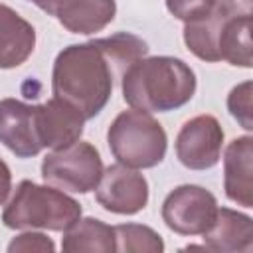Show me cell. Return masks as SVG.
Listing matches in <instances>:
<instances>
[{"instance_id":"obj_1","label":"cell","mask_w":253,"mask_h":253,"mask_svg":"<svg viewBox=\"0 0 253 253\" xmlns=\"http://www.w3.org/2000/svg\"><path fill=\"white\" fill-rule=\"evenodd\" d=\"M115 71L93 42L73 43L63 47L51 71L53 97L73 105L83 117H97L111 99Z\"/></svg>"},{"instance_id":"obj_2","label":"cell","mask_w":253,"mask_h":253,"mask_svg":"<svg viewBox=\"0 0 253 253\" xmlns=\"http://www.w3.org/2000/svg\"><path fill=\"white\" fill-rule=\"evenodd\" d=\"M121 89L132 109L168 113L190 103L196 93V73L178 57H140L123 73Z\"/></svg>"},{"instance_id":"obj_3","label":"cell","mask_w":253,"mask_h":253,"mask_svg":"<svg viewBox=\"0 0 253 253\" xmlns=\"http://www.w3.org/2000/svg\"><path fill=\"white\" fill-rule=\"evenodd\" d=\"M81 217V206L63 190L22 180L2 211L8 229L65 231Z\"/></svg>"},{"instance_id":"obj_4","label":"cell","mask_w":253,"mask_h":253,"mask_svg":"<svg viewBox=\"0 0 253 253\" xmlns=\"http://www.w3.org/2000/svg\"><path fill=\"white\" fill-rule=\"evenodd\" d=\"M107 142L119 164L128 168H154L166 156V130L146 111L128 109L115 117Z\"/></svg>"},{"instance_id":"obj_5","label":"cell","mask_w":253,"mask_h":253,"mask_svg":"<svg viewBox=\"0 0 253 253\" xmlns=\"http://www.w3.org/2000/svg\"><path fill=\"white\" fill-rule=\"evenodd\" d=\"M101 174V154L91 142L85 140H75L73 144L55 148L45 154L42 162L43 182L71 194H87L95 190Z\"/></svg>"},{"instance_id":"obj_6","label":"cell","mask_w":253,"mask_h":253,"mask_svg":"<svg viewBox=\"0 0 253 253\" xmlns=\"http://www.w3.org/2000/svg\"><path fill=\"white\" fill-rule=\"evenodd\" d=\"M215 196L196 184L174 188L162 202V221L180 235H202L215 217Z\"/></svg>"},{"instance_id":"obj_7","label":"cell","mask_w":253,"mask_h":253,"mask_svg":"<svg viewBox=\"0 0 253 253\" xmlns=\"http://www.w3.org/2000/svg\"><path fill=\"white\" fill-rule=\"evenodd\" d=\"M95 200L111 213L134 215L148 204V182L134 168L113 164L103 168L101 180L95 186Z\"/></svg>"},{"instance_id":"obj_8","label":"cell","mask_w":253,"mask_h":253,"mask_svg":"<svg viewBox=\"0 0 253 253\" xmlns=\"http://www.w3.org/2000/svg\"><path fill=\"white\" fill-rule=\"evenodd\" d=\"M223 128L211 115H198L186 121L176 136V156L190 170H208L219 162Z\"/></svg>"},{"instance_id":"obj_9","label":"cell","mask_w":253,"mask_h":253,"mask_svg":"<svg viewBox=\"0 0 253 253\" xmlns=\"http://www.w3.org/2000/svg\"><path fill=\"white\" fill-rule=\"evenodd\" d=\"M85 117L69 103L53 97L36 105V132L42 148H63L81 138Z\"/></svg>"},{"instance_id":"obj_10","label":"cell","mask_w":253,"mask_h":253,"mask_svg":"<svg viewBox=\"0 0 253 253\" xmlns=\"http://www.w3.org/2000/svg\"><path fill=\"white\" fill-rule=\"evenodd\" d=\"M0 142L18 158H32L43 150L36 132V105L12 97L0 101Z\"/></svg>"},{"instance_id":"obj_11","label":"cell","mask_w":253,"mask_h":253,"mask_svg":"<svg viewBox=\"0 0 253 253\" xmlns=\"http://www.w3.org/2000/svg\"><path fill=\"white\" fill-rule=\"evenodd\" d=\"M253 138L249 134L233 138L223 154L225 196L243 208H253Z\"/></svg>"},{"instance_id":"obj_12","label":"cell","mask_w":253,"mask_h":253,"mask_svg":"<svg viewBox=\"0 0 253 253\" xmlns=\"http://www.w3.org/2000/svg\"><path fill=\"white\" fill-rule=\"evenodd\" d=\"M204 245L210 251H243L249 253L253 247V221L249 215L231 210L217 208L213 223L202 233Z\"/></svg>"},{"instance_id":"obj_13","label":"cell","mask_w":253,"mask_h":253,"mask_svg":"<svg viewBox=\"0 0 253 253\" xmlns=\"http://www.w3.org/2000/svg\"><path fill=\"white\" fill-rule=\"evenodd\" d=\"M36 47V30L16 10L0 4V69L26 63Z\"/></svg>"},{"instance_id":"obj_14","label":"cell","mask_w":253,"mask_h":253,"mask_svg":"<svg viewBox=\"0 0 253 253\" xmlns=\"http://www.w3.org/2000/svg\"><path fill=\"white\" fill-rule=\"evenodd\" d=\"M117 14L115 0H61L55 10L57 22L71 34L91 36L105 30Z\"/></svg>"},{"instance_id":"obj_15","label":"cell","mask_w":253,"mask_h":253,"mask_svg":"<svg viewBox=\"0 0 253 253\" xmlns=\"http://www.w3.org/2000/svg\"><path fill=\"white\" fill-rule=\"evenodd\" d=\"M61 249L65 253H81V251H99L111 253L117 251L115 243V227L107 225L97 217H79L71 227L63 231Z\"/></svg>"},{"instance_id":"obj_16","label":"cell","mask_w":253,"mask_h":253,"mask_svg":"<svg viewBox=\"0 0 253 253\" xmlns=\"http://www.w3.org/2000/svg\"><path fill=\"white\" fill-rule=\"evenodd\" d=\"M231 18L217 10H213L208 16H202L198 20L186 22L184 26V43L186 47L202 61H219V51H217V42H219V32L223 22Z\"/></svg>"},{"instance_id":"obj_17","label":"cell","mask_w":253,"mask_h":253,"mask_svg":"<svg viewBox=\"0 0 253 253\" xmlns=\"http://www.w3.org/2000/svg\"><path fill=\"white\" fill-rule=\"evenodd\" d=\"M219 61L249 69L251 57V16H231L223 22L217 42Z\"/></svg>"},{"instance_id":"obj_18","label":"cell","mask_w":253,"mask_h":253,"mask_svg":"<svg viewBox=\"0 0 253 253\" xmlns=\"http://www.w3.org/2000/svg\"><path fill=\"white\" fill-rule=\"evenodd\" d=\"M95 43L101 47V51L109 59L113 71L121 73V77L134 61H138L140 57H144L148 53L146 42L134 34H128V32H119V34H113L109 38L95 40Z\"/></svg>"},{"instance_id":"obj_19","label":"cell","mask_w":253,"mask_h":253,"mask_svg":"<svg viewBox=\"0 0 253 253\" xmlns=\"http://www.w3.org/2000/svg\"><path fill=\"white\" fill-rule=\"evenodd\" d=\"M117 251L123 253H160L164 251L162 237L148 225L140 223H121L115 225Z\"/></svg>"},{"instance_id":"obj_20","label":"cell","mask_w":253,"mask_h":253,"mask_svg":"<svg viewBox=\"0 0 253 253\" xmlns=\"http://www.w3.org/2000/svg\"><path fill=\"white\" fill-rule=\"evenodd\" d=\"M227 109L231 117L245 128L253 130L251 121V81H243L237 87H233L227 95Z\"/></svg>"},{"instance_id":"obj_21","label":"cell","mask_w":253,"mask_h":253,"mask_svg":"<svg viewBox=\"0 0 253 253\" xmlns=\"http://www.w3.org/2000/svg\"><path fill=\"white\" fill-rule=\"evenodd\" d=\"M215 6V0H166V8L168 12L182 20L184 24L186 22H192V20H198L202 16H208Z\"/></svg>"},{"instance_id":"obj_22","label":"cell","mask_w":253,"mask_h":253,"mask_svg":"<svg viewBox=\"0 0 253 253\" xmlns=\"http://www.w3.org/2000/svg\"><path fill=\"white\" fill-rule=\"evenodd\" d=\"M55 249V243L43 235V233H36V231H28L22 235H16L10 243H8V251L16 253V251H42V253H51Z\"/></svg>"},{"instance_id":"obj_23","label":"cell","mask_w":253,"mask_h":253,"mask_svg":"<svg viewBox=\"0 0 253 253\" xmlns=\"http://www.w3.org/2000/svg\"><path fill=\"white\" fill-rule=\"evenodd\" d=\"M215 8L227 16H251V0H215Z\"/></svg>"},{"instance_id":"obj_24","label":"cell","mask_w":253,"mask_h":253,"mask_svg":"<svg viewBox=\"0 0 253 253\" xmlns=\"http://www.w3.org/2000/svg\"><path fill=\"white\" fill-rule=\"evenodd\" d=\"M10 188H12V174H10L8 164L0 158V206L6 202V198L10 194Z\"/></svg>"},{"instance_id":"obj_25","label":"cell","mask_w":253,"mask_h":253,"mask_svg":"<svg viewBox=\"0 0 253 253\" xmlns=\"http://www.w3.org/2000/svg\"><path fill=\"white\" fill-rule=\"evenodd\" d=\"M30 2H34L40 10H43V12L49 14V16H55L57 6L61 4V0H30Z\"/></svg>"}]
</instances>
